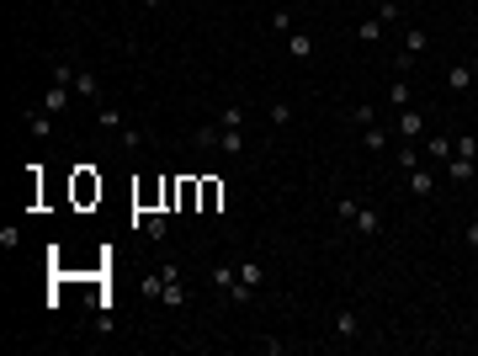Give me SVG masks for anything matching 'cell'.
Masks as SVG:
<instances>
[{
    "mask_svg": "<svg viewBox=\"0 0 478 356\" xmlns=\"http://www.w3.org/2000/svg\"><path fill=\"white\" fill-rule=\"evenodd\" d=\"M261 282H266V272H261L255 261H245V266H239V282H234V293H228V303H250Z\"/></svg>",
    "mask_w": 478,
    "mask_h": 356,
    "instance_id": "1",
    "label": "cell"
},
{
    "mask_svg": "<svg viewBox=\"0 0 478 356\" xmlns=\"http://www.w3.org/2000/svg\"><path fill=\"white\" fill-rule=\"evenodd\" d=\"M160 276H165L160 303H165V309H186V282H181V266H160Z\"/></svg>",
    "mask_w": 478,
    "mask_h": 356,
    "instance_id": "2",
    "label": "cell"
},
{
    "mask_svg": "<svg viewBox=\"0 0 478 356\" xmlns=\"http://www.w3.org/2000/svg\"><path fill=\"white\" fill-rule=\"evenodd\" d=\"M394 133L399 139H425V112H415V107H399V117H394Z\"/></svg>",
    "mask_w": 478,
    "mask_h": 356,
    "instance_id": "3",
    "label": "cell"
},
{
    "mask_svg": "<svg viewBox=\"0 0 478 356\" xmlns=\"http://www.w3.org/2000/svg\"><path fill=\"white\" fill-rule=\"evenodd\" d=\"M446 181H457V186H463V181H473L478 176V155H463V149H452V160H446Z\"/></svg>",
    "mask_w": 478,
    "mask_h": 356,
    "instance_id": "4",
    "label": "cell"
},
{
    "mask_svg": "<svg viewBox=\"0 0 478 356\" xmlns=\"http://www.w3.org/2000/svg\"><path fill=\"white\" fill-rule=\"evenodd\" d=\"M75 101H80V96H75L70 85H48V91H43V107L53 112V117H64V112H70Z\"/></svg>",
    "mask_w": 478,
    "mask_h": 356,
    "instance_id": "5",
    "label": "cell"
},
{
    "mask_svg": "<svg viewBox=\"0 0 478 356\" xmlns=\"http://www.w3.org/2000/svg\"><path fill=\"white\" fill-rule=\"evenodd\" d=\"M351 229H356L361 239H377V234H382V218L372 213V208H356V218H351Z\"/></svg>",
    "mask_w": 478,
    "mask_h": 356,
    "instance_id": "6",
    "label": "cell"
},
{
    "mask_svg": "<svg viewBox=\"0 0 478 356\" xmlns=\"http://www.w3.org/2000/svg\"><path fill=\"white\" fill-rule=\"evenodd\" d=\"M467 85H473V64H452V70H446V91H452V96H463L467 91Z\"/></svg>",
    "mask_w": 478,
    "mask_h": 356,
    "instance_id": "7",
    "label": "cell"
},
{
    "mask_svg": "<svg viewBox=\"0 0 478 356\" xmlns=\"http://www.w3.org/2000/svg\"><path fill=\"white\" fill-rule=\"evenodd\" d=\"M335 335H340V341H356V335H361L356 309H340V314H335Z\"/></svg>",
    "mask_w": 478,
    "mask_h": 356,
    "instance_id": "8",
    "label": "cell"
},
{
    "mask_svg": "<svg viewBox=\"0 0 478 356\" xmlns=\"http://www.w3.org/2000/svg\"><path fill=\"white\" fill-rule=\"evenodd\" d=\"M27 133H32V139H48V133H53V112H48V107L27 112Z\"/></svg>",
    "mask_w": 478,
    "mask_h": 356,
    "instance_id": "9",
    "label": "cell"
},
{
    "mask_svg": "<svg viewBox=\"0 0 478 356\" xmlns=\"http://www.w3.org/2000/svg\"><path fill=\"white\" fill-rule=\"evenodd\" d=\"M101 197V181L91 176V170H80V176H75V202H96Z\"/></svg>",
    "mask_w": 478,
    "mask_h": 356,
    "instance_id": "10",
    "label": "cell"
},
{
    "mask_svg": "<svg viewBox=\"0 0 478 356\" xmlns=\"http://www.w3.org/2000/svg\"><path fill=\"white\" fill-rule=\"evenodd\" d=\"M425 155L436 160V165H446V160H452V139H446V133H430V139H425Z\"/></svg>",
    "mask_w": 478,
    "mask_h": 356,
    "instance_id": "11",
    "label": "cell"
},
{
    "mask_svg": "<svg viewBox=\"0 0 478 356\" xmlns=\"http://www.w3.org/2000/svg\"><path fill=\"white\" fill-rule=\"evenodd\" d=\"M143 234H149V239H155V245H160V239L170 234V218L160 213V208H155V213H143Z\"/></svg>",
    "mask_w": 478,
    "mask_h": 356,
    "instance_id": "12",
    "label": "cell"
},
{
    "mask_svg": "<svg viewBox=\"0 0 478 356\" xmlns=\"http://www.w3.org/2000/svg\"><path fill=\"white\" fill-rule=\"evenodd\" d=\"M70 91L80 96V101H96V96H101V85H96V75H91V70H80V75H75V85H70Z\"/></svg>",
    "mask_w": 478,
    "mask_h": 356,
    "instance_id": "13",
    "label": "cell"
},
{
    "mask_svg": "<svg viewBox=\"0 0 478 356\" xmlns=\"http://www.w3.org/2000/svg\"><path fill=\"white\" fill-rule=\"evenodd\" d=\"M207 276H213V287H218V293H234V282H239V266H213V272H207Z\"/></svg>",
    "mask_w": 478,
    "mask_h": 356,
    "instance_id": "14",
    "label": "cell"
},
{
    "mask_svg": "<svg viewBox=\"0 0 478 356\" xmlns=\"http://www.w3.org/2000/svg\"><path fill=\"white\" fill-rule=\"evenodd\" d=\"M425 43H430V37L420 32V27H404V37H399V48H404V53H415V59L425 53Z\"/></svg>",
    "mask_w": 478,
    "mask_h": 356,
    "instance_id": "15",
    "label": "cell"
},
{
    "mask_svg": "<svg viewBox=\"0 0 478 356\" xmlns=\"http://www.w3.org/2000/svg\"><path fill=\"white\" fill-rule=\"evenodd\" d=\"M409 191H415V197H430V191H436V176H430V170H409Z\"/></svg>",
    "mask_w": 478,
    "mask_h": 356,
    "instance_id": "16",
    "label": "cell"
},
{
    "mask_svg": "<svg viewBox=\"0 0 478 356\" xmlns=\"http://www.w3.org/2000/svg\"><path fill=\"white\" fill-rule=\"evenodd\" d=\"M287 53H292L298 64H309V59H314V43H309L303 32H292V37H287Z\"/></svg>",
    "mask_w": 478,
    "mask_h": 356,
    "instance_id": "17",
    "label": "cell"
},
{
    "mask_svg": "<svg viewBox=\"0 0 478 356\" xmlns=\"http://www.w3.org/2000/svg\"><path fill=\"white\" fill-rule=\"evenodd\" d=\"M361 144H367L372 155H382V149H388V128H377V122H372V128H361Z\"/></svg>",
    "mask_w": 478,
    "mask_h": 356,
    "instance_id": "18",
    "label": "cell"
},
{
    "mask_svg": "<svg viewBox=\"0 0 478 356\" xmlns=\"http://www.w3.org/2000/svg\"><path fill=\"white\" fill-rule=\"evenodd\" d=\"M218 144H224V155H245V133H239V128H224Z\"/></svg>",
    "mask_w": 478,
    "mask_h": 356,
    "instance_id": "19",
    "label": "cell"
},
{
    "mask_svg": "<svg viewBox=\"0 0 478 356\" xmlns=\"http://www.w3.org/2000/svg\"><path fill=\"white\" fill-rule=\"evenodd\" d=\"M356 43H382V22H377V16L356 27Z\"/></svg>",
    "mask_w": 478,
    "mask_h": 356,
    "instance_id": "20",
    "label": "cell"
},
{
    "mask_svg": "<svg viewBox=\"0 0 478 356\" xmlns=\"http://www.w3.org/2000/svg\"><path fill=\"white\" fill-rule=\"evenodd\" d=\"M351 122H356V128H372V122H377V107H367V101L351 107Z\"/></svg>",
    "mask_w": 478,
    "mask_h": 356,
    "instance_id": "21",
    "label": "cell"
},
{
    "mask_svg": "<svg viewBox=\"0 0 478 356\" xmlns=\"http://www.w3.org/2000/svg\"><path fill=\"white\" fill-rule=\"evenodd\" d=\"M218 202H224V186H218V181H202V208H207V213H213Z\"/></svg>",
    "mask_w": 478,
    "mask_h": 356,
    "instance_id": "22",
    "label": "cell"
},
{
    "mask_svg": "<svg viewBox=\"0 0 478 356\" xmlns=\"http://www.w3.org/2000/svg\"><path fill=\"white\" fill-rule=\"evenodd\" d=\"M75 75H80V70H75V64L53 59V85H75Z\"/></svg>",
    "mask_w": 478,
    "mask_h": 356,
    "instance_id": "23",
    "label": "cell"
},
{
    "mask_svg": "<svg viewBox=\"0 0 478 356\" xmlns=\"http://www.w3.org/2000/svg\"><path fill=\"white\" fill-rule=\"evenodd\" d=\"M399 16H404V6H399V0H382V6H377V22H382V27L399 22Z\"/></svg>",
    "mask_w": 478,
    "mask_h": 356,
    "instance_id": "24",
    "label": "cell"
},
{
    "mask_svg": "<svg viewBox=\"0 0 478 356\" xmlns=\"http://www.w3.org/2000/svg\"><path fill=\"white\" fill-rule=\"evenodd\" d=\"M160 293H165V276H143L138 282V298H160Z\"/></svg>",
    "mask_w": 478,
    "mask_h": 356,
    "instance_id": "25",
    "label": "cell"
},
{
    "mask_svg": "<svg viewBox=\"0 0 478 356\" xmlns=\"http://www.w3.org/2000/svg\"><path fill=\"white\" fill-rule=\"evenodd\" d=\"M218 128H245V107H224V117H218Z\"/></svg>",
    "mask_w": 478,
    "mask_h": 356,
    "instance_id": "26",
    "label": "cell"
},
{
    "mask_svg": "<svg viewBox=\"0 0 478 356\" xmlns=\"http://www.w3.org/2000/svg\"><path fill=\"white\" fill-rule=\"evenodd\" d=\"M271 32H282V37H292V11H271Z\"/></svg>",
    "mask_w": 478,
    "mask_h": 356,
    "instance_id": "27",
    "label": "cell"
},
{
    "mask_svg": "<svg viewBox=\"0 0 478 356\" xmlns=\"http://www.w3.org/2000/svg\"><path fill=\"white\" fill-rule=\"evenodd\" d=\"M96 122H101V128H122V112L117 107H101V112H96Z\"/></svg>",
    "mask_w": 478,
    "mask_h": 356,
    "instance_id": "28",
    "label": "cell"
},
{
    "mask_svg": "<svg viewBox=\"0 0 478 356\" xmlns=\"http://www.w3.org/2000/svg\"><path fill=\"white\" fill-rule=\"evenodd\" d=\"M420 165V149L415 144H404V149H399V170H415Z\"/></svg>",
    "mask_w": 478,
    "mask_h": 356,
    "instance_id": "29",
    "label": "cell"
},
{
    "mask_svg": "<svg viewBox=\"0 0 478 356\" xmlns=\"http://www.w3.org/2000/svg\"><path fill=\"white\" fill-rule=\"evenodd\" d=\"M271 122H276V128H287V122H292V101H276V107H271Z\"/></svg>",
    "mask_w": 478,
    "mask_h": 356,
    "instance_id": "30",
    "label": "cell"
},
{
    "mask_svg": "<svg viewBox=\"0 0 478 356\" xmlns=\"http://www.w3.org/2000/svg\"><path fill=\"white\" fill-rule=\"evenodd\" d=\"M218 139H224V128H197V144H202V149H213Z\"/></svg>",
    "mask_w": 478,
    "mask_h": 356,
    "instance_id": "31",
    "label": "cell"
},
{
    "mask_svg": "<svg viewBox=\"0 0 478 356\" xmlns=\"http://www.w3.org/2000/svg\"><path fill=\"white\" fill-rule=\"evenodd\" d=\"M388 101H394V107H409V85H388Z\"/></svg>",
    "mask_w": 478,
    "mask_h": 356,
    "instance_id": "32",
    "label": "cell"
},
{
    "mask_svg": "<svg viewBox=\"0 0 478 356\" xmlns=\"http://www.w3.org/2000/svg\"><path fill=\"white\" fill-rule=\"evenodd\" d=\"M394 70L409 75V70H415V53H404V48H399V53H394Z\"/></svg>",
    "mask_w": 478,
    "mask_h": 356,
    "instance_id": "33",
    "label": "cell"
},
{
    "mask_svg": "<svg viewBox=\"0 0 478 356\" xmlns=\"http://www.w3.org/2000/svg\"><path fill=\"white\" fill-rule=\"evenodd\" d=\"M467 245L478 250V218H473V224H467Z\"/></svg>",
    "mask_w": 478,
    "mask_h": 356,
    "instance_id": "34",
    "label": "cell"
},
{
    "mask_svg": "<svg viewBox=\"0 0 478 356\" xmlns=\"http://www.w3.org/2000/svg\"><path fill=\"white\" fill-rule=\"evenodd\" d=\"M138 6H149V11H155V6H165V0H138Z\"/></svg>",
    "mask_w": 478,
    "mask_h": 356,
    "instance_id": "35",
    "label": "cell"
},
{
    "mask_svg": "<svg viewBox=\"0 0 478 356\" xmlns=\"http://www.w3.org/2000/svg\"><path fill=\"white\" fill-rule=\"evenodd\" d=\"M467 64H473V75H478V53H473V59H467Z\"/></svg>",
    "mask_w": 478,
    "mask_h": 356,
    "instance_id": "36",
    "label": "cell"
}]
</instances>
